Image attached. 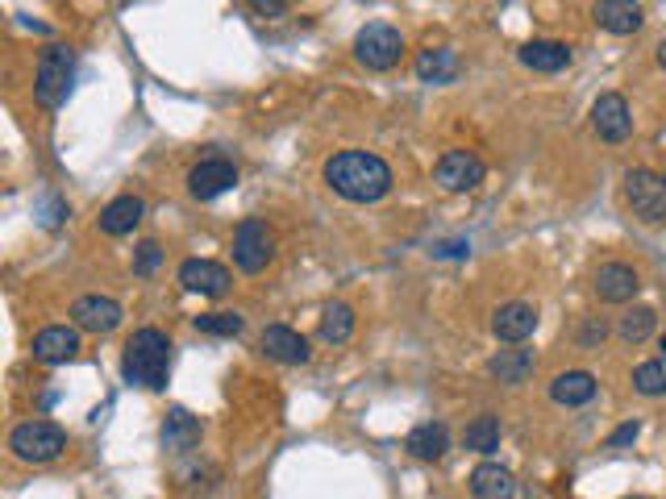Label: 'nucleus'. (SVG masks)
Returning <instances> with one entry per match:
<instances>
[{
    "mask_svg": "<svg viewBox=\"0 0 666 499\" xmlns=\"http://www.w3.org/2000/svg\"><path fill=\"white\" fill-rule=\"evenodd\" d=\"M325 184L350 204H375L392 191V166L367 150H337L325 163Z\"/></svg>",
    "mask_w": 666,
    "mask_h": 499,
    "instance_id": "f257e3e1",
    "label": "nucleus"
},
{
    "mask_svg": "<svg viewBox=\"0 0 666 499\" xmlns=\"http://www.w3.org/2000/svg\"><path fill=\"white\" fill-rule=\"evenodd\" d=\"M121 375L134 387L146 391H163L166 375H171V341L159 329H138L125 341V358H121Z\"/></svg>",
    "mask_w": 666,
    "mask_h": 499,
    "instance_id": "f03ea898",
    "label": "nucleus"
},
{
    "mask_svg": "<svg viewBox=\"0 0 666 499\" xmlns=\"http://www.w3.org/2000/svg\"><path fill=\"white\" fill-rule=\"evenodd\" d=\"M9 450L22 462H34V466H47L59 453L67 450V428H59L54 421H25V425L13 428L9 437Z\"/></svg>",
    "mask_w": 666,
    "mask_h": 499,
    "instance_id": "7ed1b4c3",
    "label": "nucleus"
},
{
    "mask_svg": "<svg viewBox=\"0 0 666 499\" xmlns=\"http://www.w3.org/2000/svg\"><path fill=\"white\" fill-rule=\"evenodd\" d=\"M405 54V38L396 25H383V22H371L358 29L355 38V59L367 67V72H392Z\"/></svg>",
    "mask_w": 666,
    "mask_h": 499,
    "instance_id": "20e7f679",
    "label": "nucleus"
},
{
    "mask_svg": "<svg viewBox=\"0 0 666 499\" xmlns=\"http://www.w3.org/2000/svg\"><path fill=\"white\" fill-rule=\"evenodd\" d=\"M75 79V50L72 47H47L38 59V79H34V92L47 109H59L67 92H72Z\"/></svg>",
    "mask_w": 666,
    "mask_h": 499,
    "instance_id": "39448f33",
    "label": "nucleus"
},
{
    "mask_svg": "<svg viewBox=\"0 0 666 499\" xmlns=\"http://www.w3.org/2000/svg\"><path fill=\"white\" fill-rule=\"evenodd\" d=\"M275 259V238L267 229V221L259 216H246L234 234V262H238L246 275H259L267 271V262Z\"/></svg>",
    "mask_w": 666,
    "mask_h": 499,
    "instance_id": "423d86ee",
    "label": "nucleus"
},
{
    "mask_svg": "<svg viewBox=\"0 0 666 499\" xmlns=\"http://www.w3.org/2000/svg\"><path fill=\"white\" fill-rule=\"evenodd\" d=\"M625 196H629V204H633V213L642 216V221H666V184L663 175H654V171H645V166H633L629 175H625Z\"/></svg>",
    "mask_w": 666,
    "mask_h": 499,
    "instance_id": "0eeeda50",
    "label": "nucleus"
},
{
    "mask_svg": "<svg viewBox=\"0 0 666 499\" xmlns=\"http://www.w3.org/2000/svg\"><path fill=\"white\" fill-rule=\"evenodd\" d=\"M483 175H488V166L476 150H446L433 166V179L446 191H476L483 184Z\"/></svg>",
    "mask_w": 666,
    "mask_h": 499,
    "instance_id": "6e6552de",
    "label": "nucleus"
},
{
    "mask_svg": "<svg viewBox=\"0 0 666 499\" xmlns=\"http://www.w3.org/2000/svg\"><path fill=\"white\" fill-rule=\"evenodd\" d=\"M592 125L604 142H625L633 134V113H629V100L620 92H604L592 104Z\"/></svg>",
    "mask_w": 666,
    "mask_h": 499,
    "instance_id": "1a4fd4ad",
    "label": "nucleus"
},
{
    "mask_svg": "<svg viewBox=\"0 0 666 499\" xmlns=\"http://www.w3.org/2000/svg\"><path fill=\"white\" fill-rule=\"evenodd\" d=\"M238 184V166L230 159H205L200 166H192L188 175V191L196 200H217L221 191H230Z\"/></svg>",
    "mask_w": 666,
    "mask_h": 499,
    "instance_id": "9d476101",
    "label": "nucleus"
},
{
    "mask_svg": "<svg viewBox=\"0 0 666 499\" xmlns=\"http://www.w3.org/2000/svg\"><path fill=\"white\" fill-rule=\"evenodd\" d=\"M121 304L113 296H79L72 304V321L88 333H113L121 325Z\"/></svg>",
    "mask_w": 666,
    "mask_h": 499,
    "instance_id": "9b49d317",
    "label": "nucleus"
},
{
    "mask_svg": "<svg viewBox=\"0 0 666 499\" xmlns=\"http://www.w3.org/2000/svg\"><path fill=\"white\" fill-rule=\"evenodd\" d=\"M638 271L633 266H625V262H604L600 271H595V296L604 300V304H629L633 296H638Z\"/></svg>",
    "mask_w": 666,
    "mask_h": 499,
    "instance_id": "f8f14e48",
    "label": "nucleus"
},
{
    "mask_svg": "<svg viewBox=\"0 0 666 499\" xmlns=\"http://www.w3.org/2000/svg\"><path fill=\"white\" fill-rule=\"evenodd\" d=\"M262 354L275 358V362H287V366H305L312 358V350L296 329H287V325H267V329H262Z\"/></svg>",
    "mask_w": 666,
    "mask_h": 499,
    "instance_id": "ddd939ff",
    "label": "nucleus"
},
{
    "mask_svg": "<svg viewBox=\"0 0 666 499\" xmlns=\"http://www.w3.org/2000/svg\"><path fill=\"white\" fill-rule=\"evenodd\" d=\"M180 284L188 291H200V296H225L230 291V271L221 262H209V259H188L180 266Z\"/></svg>",
    "mask_w": 666,
    "mask_h": 499,
    "instance_id": "4468645a",
    "label": "nucleus"
},
{
    "mask_svg": "<svg viewBox=\"0 0 666 499\" xmlns=\"http://www.w3.org/2000/svg\"><path fill=\"white\" fill-rule=\"evenodd\" d=\"M538 329V309L533 304H525V300H513V304H499L496 316H492V333H496L499 341H525V337H533Z\"/></svg>",
    "mask_w": 666,
    "mask_h": 499,
    "instance_id": "2eb2a0df",
    "label": "nucleus"
},
{
    "mask_svg": "<svg viewBox=\"0 0 666 499\" xmlns=\"http://www.w3.org/2000/svg\"><path fill=\"white\" fill-rule=\"evenodd\" d=\"M592 17L600 29H608V34H638L645 25V9L642 4H633V0H600L592 9Z\"/></svg>",
    "mask_w": 666,
    "mask_h": 499,
    "instance_id": "dca6fc26",
    "label": "nucleus"
},
{
    "mask_svg": "<svg viewBox=\"0 0 666 499\" xmlns=\"http://www.w3.org/2000/svg\"><path fill=\"white\" fill-rule=\"evenodd\" d=\"M79 354V333L67 329V325H50L34 337V358L47 362V366H59V362H72Z\"/></svg>",
    "mask_w": 666,
    "mask_h": 499,
    "instance_id": "f3484780",
    "label": "nucleus"
},
{
    "mask_svg": "<svg viewBox=\"0 0 666 499\" xmlns=\"http://www.w3.org/2000/svg\"><path fill=\"white\" fill-rule=\"evenodd\" d=\"M405 450L412 458H421V462H442L446 450H451V428L442 425V421H425V425H417L408 433Z\"/></svg>",
    "mask_w": 666,
    "mask_h": 499,
    "instance_id": "a211bd4d",
    "label": "nucleus"
},
{
    "mask_svg": "<svg viewBox=\"0 0 666 499\" xmlns=\"http://www.w3.org/2000/svg\"><path fill=\"white\" fill-rule=\"evenodd\" d=\"M471 496L476 499H517V478L499 462H483L471 471Z\"/></svg>",
    "mask_w": 666,
    "mask_h": 499,
    "instance_id": "6ab92c4d",
    "label": "nucleus"
},
{
    "mask_svg": "<svg viewBox=\"0 0 666 499\" xmlns=\"http://www.w3.org/2000/svg\"><path fill=\"white\" fill-rule=\"evenodd\" d=\"M521 63L529 72H542V75H554V72H567L571 67V47L567 42H525L521 47Z\"/></svg>",
    "mask_w": 666,
    "mask_h": 499,
    "instance_id": "aec40b11",
    "label": "nucleus"
},
{
    "mask_svg": "<svg viewBox=\"0 0 666 499\" xmlns=\"http://www.w3.org/2000/svg\"><path fill=\"white\" fill-rule=\"evenodd\" d=\"M595 396V375L592 371H563L550 383V400L563 408H583Z\"/></svg>",
    "mask_w": 666,
    "mask_h": 499,
    "instance_id": "412c9836",
    "label": "nucleus"
},
{
    "mask_svg": "<svg viewBox=\"0 0 666 499\" xmlns=\"http://www.w3.org/2000/svg\"><path fill=\"white\" fill-rule=\"evenodd\" d=\"M196 441H200V421L192 412H184V408H171L163 421V450L188 453L196 450Z\"/></svg>",
    "mask_w": 666,
    "mask_h": 499,
    "instance_id": "4be33fe9",
    "label": "nucleus"
},
{
    "mask_svg": "<svg viewBox=\"0 0 666 499\" xmlns=\"http://www.w3.org/2000/svg\"><path fill=\"white\" fill-rule=\"evenodd\" d=\"M138 221H143V200H138V196H118V200L100 213V229H104L109 238H125V234L138 229Z\"/></svg>",
    "mask_w": 666,
    "mask_h": 499,
    "instance_id": "5701e85b",
    "label": "nucleus"
},
{
    "mask_svg": "<svg viewBox=\"0 0 666 499\" xmlns=\"http://www.w3.org/2000/svg\"><path fill=\"white\" fill-rule=\"evenodd\" d=\"M533 366H538L533 350H499V354L488 362V371H492L499 383H508V387H521V383L533 375Z\"/></svg>",
    "mask_w": 666,
    "mask_h": 499,
    "instance_id": "b1692460",
    "label": "nucleus"
},
{
    "mask_svg": "<svg viewBox=\"0 0 666 499\" xmlns=\"http://www.w3.org/2000/svg\"><path fill=\"white\" fill-rule=\"evenodd\" d=\"M417 75L425 84H451L458 75V54L451 47H437V50H421L417 54Z\"/></svg>",
    "mask_w": 666,
    "mask_h": 499,
    "instance_id": "393cba45",
    "label": "nucleus"
},
{
    "mask_svg": "<svg viewBox=\"0 0 666 499\" xmlns=\"http://www.w3.org/2000/svg\"><path fill=\"white\" fill-rule=\"evenodd\" d=\"M350 333H355V309L350 304H330V309L321 312V337L330 346H346Z\"/></svg>",
    "mask_w": 666,
    "mask_h": 499,
    "instance_id": "a878e982",
    "label": "nucleus"
},
{
    "mask_svg": "<svg viewBox=\"0 0 666 499\" xmlns=\"http://www.w3.org/2000/svg\"><path fill=\"white\" fill-rule=\"evenodd\" d=\"M462 441H467V450H476V453L499 450V416H492V412L476 416V421L467 425V433H462Z\"/></svg>",
    "mask_w": 666,
    "mask_h": 499,
    "instance_id": "bb28decb",
    "label": "nucleus"
},
{
    "mask_svg": "<svg viewBox=\"0 0 666 499\" xmlns=\"http://www.w3.org/2000/svg\"><path fill=\"white\" fill-rule=\"evenodd\" d=\"M196 329L213 333V337H238L246 329V321L238 312H205V316H196Z\"/></svg>",
    "mask_w": 666,
    "mask_h": 499,
    "instance_id": "cd10ccee",
    "label": "nucleus"
},
{
    "mask_svg": "<svg viewBox=\"0 0 666 499\" xmlns=\"http://www.w3.org/2000/svg\"><path fill=\"white\" fill-rule=\"evenodd\" d=\"M650 329H654V309H629L625 316H620V325H617V333L625 337V341H645L650 337Z\"/></svg>",
    "mask_w": 666,
    "mask_h": 499,
    "instance_id": "c85d7f7f",
    "label": "nucleus"
},
{
    "mask_svg": "<svg viewBox=\"0 0 666 499\" xmlns=\"http://www.w3.org/2000/svg\"><path fill=\"white\" fill-rule=\"evenodd\" d=\"M633 387L642 391V396H666V362H642L638 371H633Z\"/></svg>",
    "mask_w": 666,
    "mask_h": 499,
    "instance_id": "c756f323",
    "label": "nucleus"
},
{
    "mask_svg": "<svg viewBox=\"0 0 666 499\" xmlns=\"http://www.w3.org/2000/svg\"><path fill=\"white\" fill-rule=\"evenodd\" d=\"M159 259H163L159 241H143V246H138V262H134V271H138V275H150V271L159 266Z\"/></svg>",
    "mask_w": 666,
    "mask_h": 499,
    "instance_id": "7c9ffc66",
    "label": "nucleus"
},
{
    "mask_svg": "<svg viewBox=\"0 0 666 499\" xmlns=\"http://www.w3.org/2000/svg\"><path fill=\"white\" fill-rule=\"evenodd\" d=\"M638 433H642V425H638V421H629V425H620L617 433L608 437V450H620V446H629V441H633Z\"/></svg>",
    "mask_w": 666,
    "mask_h": 499,
    "instance_id": "2f4dec72",
    "label": "nucleus"
},
{
    "mask_svg": "<svg viewBox=\"0 0 666 499\" xmlns=\"http://www.w3.org/2000/svg\"><path fill=\"white\" fill-rule=\"evenodd\" d=\"M255 9H259V13H284L287 4H267V0H259V4H255Z\"/></svg>",
    "mask_w": 666,
    "mask_h": 499,
    "instance_id": "473e14b6",
    "label": "nucleus"
},
{
    "mask_svg": "<svg viewBox=\"0 0 666 499\" xmlns=\"http://www.w3.org/2000/svg\"><path fill=\"white\" fill-rule=\"evenodd\" d=\"M658 63H663V72H666V38L658 42Z\"/></svg>",
    "mask_w": 666,
    "mask_h": 499,
    "instance_id": "72a5a7b5",
    "label": "nucleus"
},
{
    "mask_svg": "<svg viewBox=\"0 0 666 499\" xmlns=\"http://www.w3.org/2000/svg\"><path fill=\"white\" fill-rule=\"evenodd\" d=\"M663 362H666V333H663Z\"/></svg>",
    "mask_w": 666,
    "mask_h": 499,
    "instance_id": "f704fd0d",
    "label": "nucleus"
},
{
    "mask_svg": "<svg viewBox=\"0 0 666 499\" xmlns=\"http://www.w3.org/2000/svg\"><path fill=\"white\" fill-rule=\"evenodd\" d=\"M629 499H642V496H629Z\"/></svg>",
    "mask_w": 666,
    "mask_h": 499,
    "instance_id": "c9c22d12",
    "label": "nucleus"
},
{
    "mask_svg": "<svg viewBox=\"0 0 666 499\" xmlns=\"http://www.w3.org/2000/svg\"><path fill=\"white\" fill-rule=\"evenodd\" d=\"M663 184H666V175H663Z\"/></svg>",
    "mask_w": 666,
    "mask_h": 499,
    "instance_id": "e433bc0d",
    "label": "nucleus"
}]
</instances>
